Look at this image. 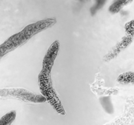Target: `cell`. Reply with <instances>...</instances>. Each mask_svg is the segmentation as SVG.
I'll return each instance as SVG.
<instances>
[{
  "mask_svg": "<svg viewBox=\"0 0 134 125\" xmlns=\"http://www.w3.org/2000/svg\"><path fill=\"white\" fill-rule=\"evenodd\" d=\"M56 23L55 18H50L26 26L19 32L9 37L0 45V60L7 54L27 43L34 35L52 27Z\"/></svg>",
  "mask_w": 134,
  "mask_h": 125,
  "instance_id": "obj_1",
  "label": "cell"
},
{
  "mask_svg": "<svg viewBox=\"0 0 134 125\" xmlns=\"http://www.w3.org/2000/svg\"><path fill=\"white\" fill-rule=\"evenodd\" d=\"M38 83L42 96L45 98L46 101H47L59 114L62 115H65V110L54 89L51 76L44 75L39 73L38 75Z\"/></svg>",
  "mask_w": 134,
  "mask_h": 125,
  "instance_id": "obj_2",
  "label": "cell"
},
{
  "mask_svg": "<svg viewBox=\"0 0 134 125\" xmlns=\"http://www.w3.org/2000/svg\"><path fill=\"white\" fill-rule=\"evenodd\" d=\"M60 50V43L58 41H55L47 51L43 58L42 69L40 73L47 76H51V71L56 60L57 55Z\"/></svg>",
  "mask_w": 134,
  "mask_h": 125,
  "instance_id": "obj_3",
  "label": "cell"
},
{
  "mask_svg": "<svg viewBox=\"0 0 134 125\" xmlns=\"http://www.w3.org/2000/svg\"><path fill=\"white\" fill-rule=\"evenodd\" d=\"M132 39H133V37L130 36V35H128V37H126L123 38V39L120 42V43H119V44L115 47V48H113V50L110 52V53L107 54V55L105 56V61H108V60H110L111 59L113 58L115 56H117V55L120 53V51H122L124 48H125L126 47L131 43Z\"/></svg>",
  "mask_w": 134,
  "mask_h": 125,
  "instance_id": "obj_4",
  "label": "cell"
},
{
  "mask_svg": "<svg viewBox=\"0 0 134 125\" xmlns=\"http://www.w3.org/2000/svg\"><path fill=\"white\" fill-rule=\"evenodd\" d=\"M118 82L124 85H134V72H126L122 73L117 79Z\"/></svg>",
  "mask_w": 134,
  "mask_h": 125,
  "instance_id": "obj_5",
  "label": "cell"
},
{
  "mask_svg": "<svg viewBox=\"0 0 134 125\" xmlns=\"http://www.w3.org/2000/svg\"><path fill=\"white\" fill-rule=\"evenodd\" d=\"M16 113L15 111H11L7 113L0 119V125H10L16 119Z\"/></svg>",
  "mask_w": 134,
  "mask_h": 125,
  "instance_id": "obj_6",
  "label": "cell"
},
{
  "mask_svg": "<svg viewBox=\"0 0 134 125\" xmlns=\"http://www.w3.org/2000/svg\"><path fill=\"white\" fill-rule=\"evenodd\" d=\"M126 5L123 0H115L109 8V10L112 14H116Z\"/></svg>",
  "mask_w": 134,
  "mask_h": 125,
  "instance_id": "obj_7",
  "label": "cell"
},
{
  "mask_svg": "<svg viewBox=\"0 0 134 125\" xmlns=\"http://www.w3.org/2000/svg\"><path fill=\"white\" fill-rule=\"evenodd\" d=\"M100 102L105 111H107L108 113H112L113 111V107L111 100L109 97H102V98H101Z\"/></svg>",
  "mask_w": 134,
  "mask_h": 125,
  "instance_id": "obj_8",
  "label": "cell"
},
{
  "mask_svg": "<svg viewBox=\"0 0 134 125\" xmlns=\"http://www.w3.org/2000/svg\"><path fill=\"white\" fill-rule=\"evenodd\" d=\"M107 0H95V3L90 9L92 15H94L99 10H100L106 3Z\"/></svg>",
  "mask_w": 134,
  "mask_h": 125,
  "instance_id": "obj_9",
  "label": "cell"
},
{
  "mask_svg": "<svg viewBox=\"0 0 134 125\" xmlns=\"http://www.w3.org/2000/svg\"><path fill=\"white\" fill-rule=\"evenodd\" d=\"M125 29L128 35L133 37L134 35V20L128 22L125 26Z\"/></svg>",
  "mask_w": 134,
  "mask_h": 125,
  "instance_id": "obj_10",
  "label": "cell"
},
{
  "mask_svg": "<svg viewBox=\"0 0 134 125\" xmlns=\"http://www.w3.org/2000/svg\"><path fill=\"white\" fill-rule=\"evenodd\" d=\"M123 1H124V2L125 3L126 5H128V4L129 3H130L132 0H123Z\"/></svg>",
  "mask_w": 134,
  "mask_h": 125,
  "instance_id": "obj_11",
  "label": "cell"
},
{
  "mask_svg": "<svg viewBox=\"0 0 134 125\" xmlns=\"http://www.w3.org/2000/svg\"><path fill=\"white\" fill-rule=\"evenodd\" d=\"M80 1H82V0H80Z\"/></svg>",
  "mask_w": 134,
  "mask_h": 125,
  "instance_id": "obj_12",
  "label": "cell"
}]
</instances>
